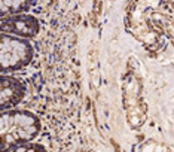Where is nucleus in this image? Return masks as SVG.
Instances as JSON below:
<instances>
[{"instance_id":"20e7f679","label":"nucleus","mask_w":174,"mask_h":152,"mask_svg":"<svg viewBox=\"0 0 174 152\" xmlns=\"http://www.w3.org/2000/svg\"><path fill=\"white\" fill-rule=\"evenodd\" d=\"M27 88L24 82L9 75H0V110L17 106L25 97Z\"/></svg>"},{"instance_id":"39448f33","label":"nucleus","mask_w":174,"mask_h":152,"mask_svg":"<svg viewBox=\"0 0 174 152\" xmlns=\"http://www.w3.org/2000/svg\"><path fill=\"white\" fill-rule=\"evenodd\" d=\"M36 0H0V17L15 15L30 11Z\"/></svg>"},{"instance_id":"7ed1b4c3","label":"nucleus","mask_w":174,"mask_h":152,"mask_svg":"<svg viewBox=\"0 0 174 152\" xmlns=\"http://www.w3.org/2000/svg\"><path fill=\"white\" fill-rule=\"evenodd\" d=\"M0 30L3 33H9L18 37H34L39 33L40 24L37 18L27 15L25 12L23 14H15V15H8V17L0 23Z\"/></svg>"},{"instance_id":"f03ea898","label":"nucleus","mask_w":174,"mask_h":152,"mask_svg":"<svg viewBox=\"0 0 174 152\" xmlns=\"http://www.w3.org/2000/svg\"><path fill=\"white\" fill-rule=\"evenodd\" d=\"M33 57L34 48L27 39L0 31V75L25 67Z\"/></svg>"},{"instance_id":"f257e3e1","label":"nucleus","mask_w":174,"mask_h":152,"mask_svg":"<svg viewBox=\"0 0 174 152\" xmlns=\"http://www.w3.org/2000/svg\"><path fill=\"white\" fill-rule=\"evenodd\" d=\"M42 124L37 115L30 110H0V149L12 151L34 140L40 134Z\"/></svg>"}]
</instances>
